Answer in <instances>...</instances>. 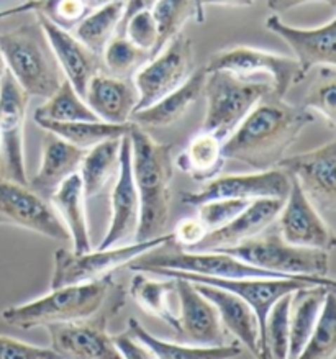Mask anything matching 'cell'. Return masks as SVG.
Returning <instances> with one entry per match:
<instances>
[{"mask_svg":"<svg viewBox=\"0 0 336 359\" xmlns=\"http://www.w3.org/2000/svg\"><path fill=\"white\" fill-rule=\"evenodd\" d=\"M314 120V114L302 105L287 104L269 92L223 142V156L255 171L276 169Z\"/></svg>","mask_w":336,"mask_h":359,"instance_id":"1","label":"cell"},{"mask_svg":"<svg viewBox=\"0 0 336 359\" xmlns=\"http://www.w3.org/2000/svg\"><path fill=\"white\" fill-rule=\"evenodd\" d=\"M131 172L140 196V226L135 241L166 235L171 212L174 176L173 144L159 143L145 128L131 123Z\"/></svg>","mask_w":336,"mask_h":359,"instance_id":"2","label":"cell"},{"mask_svg":"<svg viewBox=\"0 0 336 359\" xmlns=\"http://www.w3.org/2000/svg\"><path fill=\"white\" fill-rule=\"evenodd\" d=\"M116 287L114 276H105L92 283L50 289V292L30 302L4 309L2 320L22 330L87 320L104 309Z\"/></svg>","mask_w":336,"mask_h":359,"instance_id":"3","label":"cell"},{"mask_svg":"<svg viewBox=\"0 0 336 359\" xmlns=\"http://www.w3.org/2000/svg\"><path fill=\"white\" fill-rule=\"evenodd\" d=\"M0 53L7 71L30 97L48 99L65 81L50 41L36 22L0 32Z\"/></svg>","mask_w":336,"mask_h":359,"instance_id":"4","label":"cell"},{"mask_svg":"<svg viewBox=\"0 0 336 359\" xmlns=\"http://www.w3.org/2000/svg\"><path fill=\"white\" fill-rule=\"evenodd\" d=\"M245 263L260 268L276 278L315 279L330 283V253L320 250L300 248L282 240L279 233L256 236L235 248L222 250Z\"/></svg>","mask_w":336,"mask_h":359,"instance_id":"5","label":"cell"},{"mask_svg":"<svg viewBox=\"0 0 336 359\" xmlns=\"http://www.w3.org/2000/svg\"><path fill=\"white\" fill-rule=\"evenodd\" d=\"M171 243L173 235L166 233L163 236L148 241H133V243L105 250L97 248L95 251L90 250L81 255L74 253L72 250L60 248L55 251V259H53L50 289L86 284L105 278V276H112L114 271Z\"/></svg>","mask_w":336,"mask_h":359,"instance_id":"6","label":"cell"},{"mask_svg":"<svg viewBox=\"0 0 336 359\" xmlns=\"http://www.w3.org/2000/svg\"><path fill=\"white\" fill-rule=\"evenodd\" d=\"M269 92H272L269 82L241 79L223 71L207 72L203 89L207 111L202 132L212 133L225 142L257 102Z\"/></svg>","mask_w":336,"mask_h":359,"instance_id":"7","label":"cell"},{"mask_svg":"<svg viewBox=\"0 0 336 359\" xmlns=\"http://www.w3.org/2000/svg\"><path fill=\"white\" fill-rule=\"evenodd\" d=\"M192 72L194 43L184 33H179L133 76V84L138 92L136 110L146 109L169 92L176 90Z\"/></svg>","mask_w":336,"mask_h":359,"instance_id":"8","label":"cell"},{"mask_svg":"<svg viewBox=\"0 0 336 359\" xmlns=\"http://www.w3.org/2000/svg\"><path fill=\"white\" fill-rule=\"evenodd\" d=\"M292 181H295L326 222L336 212V142L316 147L310 151L284 158L277 164Z\"/></svg>","mask_w":336,"mask_h":359,"instance_id":"9","label":"cell"},{"mask_svg":"<svg viewBox=\"0 0 336 359\" xmlns=\"http://www.w3.org/2000/svg\"><path fill=\"white\" fill-rule=\"evenodd\" d=\"M30 95L11 72L0 81V176L28 186L25 168V120Z\"/></svg>","mask_w":336,"mask_h":359,"instance_id":"10","label":"cell"},{"mask_svg":"<svg viewBox=\"0 0 336 359\" xmlns=\"http://www.w3.org/2000/svg\"><path fill=\"white\" fill-rule=\"evenodd\" d=\"M206 67L207 72H230V74L250 79L251 76L264 74L271 79L272 94L284 99L292 86L300 84L304 77L294 57L260 50V48L236 45L213 53Z\"/></svg>","mask_w":336,"mask_h":359,"instance_id":"11","label":"cell"},{"mask_svg":"<svg viewBox=\"0 0 336 359\" xmlns=\"http://www.w3.org/2000/svg\"><path fill=\"white\" fill-rule=\"evenodd\" d=\"M0 225L17 226L55 241H71L55 208L28 186L0 176Z\"/></svg>","mask_w":336,"mask_h":359,"instance_id":"12","label":"cell"},{"mask_svg":"<svg viewBox=\"0 0 336 359\" xmlns=\"http://www.w3.org/2000/svg\"><path fill=\"white\" fill-rule=\"evenodd\" d=\"M290 177L282 169L256 171L251 174L218 176L203 184L197 192H184L182 203L187 207H199L201 203L218 198L236 201H256V198H281L284 201L290 191Z\"/></svg>","mask_w":336,"mask_h":359,"instance_id":"13","label":"cell"},{"mask_svg":"<svg viewBox=\"0 0 336 359\" xmlns=\"http://www.w3.org/2000/svg\"><path fill=\"white\" fill-rule=\"evenodd\" d=\"M290 191L276 218L277 233L289 245L330 253L335 246L333 228L311 205L295 181L290 179Z\"/></svg>","mask_w":336,"mask_h":359,"instance_id":"14","label":"cell"},{"mask_svg":"<svg viewBox=\"0 0 336 359\" xmlns=\"http://www.w3.org/2000/svg\"><path fill=\"white\" fill-rule=\"evenodd\" d=\"M107 325L109 317L99 312L87 320L45 328L50 334V348L61 359H121Z\"/></svg>","mask_w":336,"mask_h":359,"instance_id":"15","label":"cell"},{"mask_svg":"<svg viewBox=\"0 0 336 359\" xmlns=\"http://www.w3.org/2000/svg\"><path fill=\"white\" fill-rule=\"evenodd\" d=\"M110 222L99 250L133 243L140 226V196L131 172V147L128 135L121 138L120 169L110 194Z\"/></svg>","mask_w":336,"mask_h":359,"instance_id":"16","label":"cell"},{"mask_svg":"<svg viewBox=\"0 0 336 359\" xmlns=\"http://www.w3.org/2000/svg\"><path fill=\"white\" fill-rule=\"evenodd\" d=\"M266 28L285 41L299 65L302 77L314 67L336 66V18L316 28H297L282 20L281 15L272 13L266 18Z\"/></svg>","mask_w":336,"mask_h":359,"instance_id":"17","label":"cell"},{"mask_svg":"<svg viewBox=\"0 0 336 359\" xmlns=\"http://www.w3.org/2000/svg\"><path fill=\"white\" fill-rule=\"evenodd\" d=\"M176 279L177 292V334L186 344L192 346H223L227 343V332L223 328L217 310L199 292L191 280Z\"/></svg>","mask_w":336,"mask_h":359,"instance_id":"18","label":"cell"},{"mask_svg":"<svg viewBox=\"0 0 336 359\" xmlns=\"http://www.w3.org/2000/svg\"><path fill=\"white\" fill-rule=\"evenodd\" d=\"M35 18L50 41L65 79L74 87L81 99H84L92 77L104 71L102 57L82 45L71 32L58 27L43 13L35 12Z\"/></svg>","mask_w":336,"mask_h":359,"instance_id":"19","label":"cell"},{"mask_svg":"<svg viewBox=\"0 0 336 359\" xmlns=\"http://www.w3.org/2000/svg\"><path fill=\"white\" fill-rule=\"evenodd\" d=\"M282 203L281 198H256L248 203V207L241 213L233 218L225 226L210 231L203 238L202 243L192 251H222L235 248L260 236L267 230L279 215Z\"/></svg>","mask_w":336,"mask_h":359,"instance_id":"20","label":"cell"},{"mask_svg":"<svg viewBox=\"0 0 336 359\" xmlns=\"http://www.w3.org/2000/svg\"><path fill=\"white\" fill-rule=\"evenodd\" d=\"M84 102L100 122L123 125L135 114L138 92L131 79H119L102 71L90 79Z\"/></svg>","mask_w":336,"mask_h":359,"instance_id":"21","label":"cell"},{"mask_svg":"<svg viewBox=\"0 0 336 359\" xmlns=\"http://www.w3.org/2000/svg\"><path fill=\"white\" fill-rule=\"evenodd\" d=\"M86 151L62 142L55 135H48L43 142L41 164L38 172L28 179V187L50 202L53 194L74 174H79Z\"/></svg>","mask_w":336,"mask_h":359,"instance_id":"22","label":"cell"},{"mask_svg":"<svg viewBox=\"0 0 336 359\" xmlns=\"http://www.w3.org/2000/svg\"><path fill=\"white\" fill-rule=\"evenodd\" d=\"M207 81L206 67H199L191 74V77L184 82L176 90L169 92L156 104L146 107V109L136 110L131 115L130 122L138 125L141 128H166L171 127L184 115L187 114L192 105L203 95Z\"/></svg>","mask_w":336,"mask_h":359,"instance_id":"23","label":"cell"},{"mask_svg":"<svg viewBox=\"0 0 336 359\" xmlns=\"http://www.w3.org/2000/svg\"><path fill=\"white\" fill-rule=\"evenodd\" d=\"M194 285L215 307L225 332L231 333L257 358L260 354V322L250 305L230 290L206 284Z\"/></svg>","mask_w":336,"mask_h":359,"instance_id":"24","label":"cell"},{"mask_svg":"<svg viewBox=\"0 0 336 359\" xmlns=\"http://www.w3.org/2000/svg\"><path fill=\"white\" fill-rule=\"evenodd\" d=\"M50 203L55 208L58 217L65 223L71 236L72 251L77 255L87 253L92 250L89 222H87V198L82 187L79 174H74L58 191L53 194Z\"/></svg>","mask_w":336,"mask_h":359,"instance_id":"25","label":"cell"},{"mask_svg":"<svg viewBox=\"0 0 336 359\" xmlns=\"http://www.w3.org/2000/svg\"><path fill=\"white\" fill-rule=\"evenodd\" d=\"M335 287L331 285H305L292 292L289 312V356L295 359L310 338L318 322L325 300Z\"/></svg>","mask_w":336,"mask_h":359,"instance_id":"26","label":"cell"},{"mask_svg":"<svg viewBox=\"0 0 336 359\" xmlns=\"http://www.w3.org/2000/svg\"><path fill=\"white\" fill-rule=\"evenodd\" d=\"M128 295L146 313L161 320L177 333V312L173 307V295H176V279H153L146 273H136L130 280Z\"/></svg>","mask_w":336,"mask_h":359,"instance_id":"27","label":"cell"},{"mask_svg":"<svg viewBox=\"0 0 336 359\" xmlns=\"http://www.w3.org/2000/svg\"><path fill=\"white\" fill-rule=\"evenodd\" d=\"M223 142L212 133L201 132L189 140L176 159V166L199 184H207L220 176L225 166Z\"/></svg>","mask_w":336,"mask_h":359,"instance_id":"28","label":"cell"},{"mask_svg":"<svg viewBox=\"0 0 336 359\" xmlns=\"http://www.w3.org/2000/svg\"><path fill=\"white\" fill-rule=\"evenodd\" d=\"M128 333L149 349L154 359H233L241 354L238 344L223 346H192L186 343L164 341L151 334L135 317L128 320Z\"/></svg>","mask_w":336,"mask_h":359,"instance_id":"29","label":"cell"},{"mask_svg":"<svg viewBox=\"0 0 336 359\" xmlns=\"http://www.w3.org/2000/svg\"><path fill=\"white\" fill-rule=\"evenodd\" d=\"M120 144L121 138L107 140L87 149L81 163L79 177L84 187L86 198L99 196L107 184L116 177L120 169Z\"/></svg>","mask_w":336,"mask_h":359,"instance_id":"30","label":"cell"},{"mask_svg":"<svg viewBox=\"0 0 336 359\" xmlns=\"http://www.w3.org/2000/svg\"><path fill=\"white\" fill-rule=\"evenodd\" d=\"M43 130L50 135L61 138L62 142L72 144L79 149L94 148L95 144L107 140L123 138L128 135L131 122L123 125H112L97 120V122H50V120H35Z\"/></svg>","mask_w":336,"mask_h":359,"instance_id":"31","label":"cell"},{"mask_svg":"<svg viewBox=\"0 0 336 359\" xmlns=\"http://www.w3.org/2000/svg\"><path fill=\"white\" fill-rule=\"evenodd\" d=\"M125 11V0H114L87 13L74 27V35L86 48L102 57L104 48L116 33Z\"/></svg>","mask_w":336,"mask_h":359,"instance_id":"32","label":"cell"},{"mask_svg":"<svg viewBox=\"0 0 336 359\" xmlns=\"http://www.w3.org/2000/svg\"><path fill=\"white\" fill-rule=\"evenodd\" d=\"M292 294L281 297L267 313L260 334V359H287L289 356V312Z\"/></svg>","mask_w":336,"mask_h":359,"instance_id":"33","label":"cell"},{"mask_svg":"<svg viewBox=\"0 0 336 359\" xmlns=\"http://www.w3.org/2000/svg\"><path fill=\"white\" fill-rule=\"evenodd\" d=\"M35 120H50V122H97V116L84 99L74 90L69 82L62 81L55 94L48 97L46 102L35 111Z\"/></svg>","mask_w":336,"mask_h":359,"instance_id":"34","label":"cell"},{"mask_svg":"<svg viewBox=\"0 0 336 359\" xmlns=\"http://www.w3.org/2000/svg\"><path fill=\"white\" fill-rule=\"evenodd\" d=\"M151 57L149 51L141 50L126 36L114 35L102 53V66L109 76L131 79Z\"/></svg>","mask_w":336,"mask_h":359,"instance_id":"35","label":"cell"},{"mask_svg":"<svg viewBox=\"0 0 336 359\" xmlns=\"http://www.w3.org/2000/svg\"><path fill=\"white\" fill-rule=\"evenodd\" d=\"M151 15L154 18L156 28H158V45H156L154 55L182 33V27L196 18V0H156L151 8Z\"/></svg>","mask_w":336,"mask_h":359,"instance_id":"36","label":"cell"},{"mask_svg":"<svg viewBox=\"0 0 336 359\" xmlns=\"http://www.w3.org/2000/svg\"><path fill=\"white\" fill-rule=\"evenodd\" d=\"M336 351V302L335 292H330L321 309L310 338L295 359H335Z\"/></svg>","mask_w":336,"mask_h":359,"instance_id":"37","label":"cell"},{"mask_svg":"<svg viewBox=\"0 0 336 359\" xmlns=\"http://www.w3.org/2000/svg\"><path fill=\"white\" fill-rule=\"evenodd\" d=\"M305 110H315L323 116L328 127L333 130L336 125V67L323 66L311 81L304 95Z\"/></svg>","mask_w":336,"mask_h":359,"instance_id":"38","label":"cell"},{"mask_svg":"<svg viewBox=\"0 0 336 359\" xmlns=\"http://www.w3.org/2000/svg\"><path fill=\"white\" fill-rule=\"evenodd\" d=\"M250 201H236V198H218L201 203L197 208V218L206 228L207 233L215 231L218 228L230 223L238 213L248 207Z\"/></svg>","mask_w":336,"mask_h":359,"instance_id":"39","label":"cell"},{"mask_svg":"<svg viewBox=\"0 0 336 359\" xmlns=\"http://www.w3.org/2000/svg\"><path fill=\"white\" fill-rule=\"evenodd\" d=\"M38 11L58 27L69 32L87 13L82 0H36Z\"/></svg>","mask_w":336,"mask_h":359,"instance_id":"40","label":"cell"},{"mask_svg":"<svg viewBox=\"0 0 336 359\" xmlns=\"http://www.w3.org/2000/svg\"><path fill=\"white\" fill-rule=\"evenodd\" d=\"M116 35L126 36L133 45L145 51H149L154 56L156 45H158V28H156L151 11L140 12L128 18V22L120 28Z\"/></svg>","mask_w":336,"mask_h":359,"instance_id":"41","label":"cell"},{"mask_svg":"<svg viewBox=\"0 0 336 359\" xmlns=\"http://www.w3.org/2000/svg\"><path fill=\"white\" fill-rule=\"evenodd\" d=\"M0 359H61L51 348L35 346L0 334Z\"/></svg>","mask_w":336,"mask_h":359,"instance_id":"42","label":"cell"},{"mask_svg":"<svg viewBox=\"0 0 336 359\" xmlns=\"http://www.w3.org/2000/svg\"><path fill=\"white\" fill-rule=\"evenodd\" d=\"M171 235L173 241L179 248L184 251H192L196 246L202 243V240L208 233L197 217H187L177 223Z\"/></svg>","mask_w":336,"mask_h":359,"instance_id":"43","label":"cell"},{"mask_svg":"<svg viewBox=\"0 0 336 359\" xmlns=\"http://www.w3.org/2000/svg\"><path fill=\"white\" fill-rule=\"evenodd\" d=\"M116 349H119L121 359H154L153 354L143 343L131 337L128 330L123 333L112 334Z\"/></svg>","mask_w":336,"mask_h":359,"instance_id":"44","label":"cell"},{"mask_svg":"<svg viewBox=\"0 0 336 359\" xmlns=\"http://www.w3.org/2000/svg\"><path fill=\"white\" fill-rule=\"evenodd\" d=\"M314 2H323L331 8H335L336 6V0H267V7H269L276 15H281V13L289 12L292 8L305 6V4H314Z\"/></svg>","mask_w":336,"mask_h":359,"instance_id":"45","label":"cell"},{"mask_svg":"<svg viewBox=\"0 0 336 359\" xmlns=\"http://www.w3.org/2000/svg\"><path fill=\"white\" fill-rule=\"evenodd\" d=\"M156 4V0H125V11H123V17H121V22L119 28H116V33L121 27L125 25L126 22H128V18H131L136 13L140 12H145V11H151L153 6ZM115 33V35H116Z\"/></svg>","mask_w":336,"mask_h":359,"instance_id":"46","label":"cell"},{"mask_svg":"<svg viewBox=\"0 0 336 359\" xmlns=\"http://www.w3.org/2000/svg\"><path fill=\"white\" fill-rule=\"evenodd\" d=\"M38 11V4L36 2H23L22 6L12 7V8H2L0 11V20L4 18H11L15 17L18 13H25V12H36Z\"/></svg>","mask_w":336,"mask_h":359,"instance_id":"47","label":"cell"},{"mask_svg":"<svg viewBox=\"0 0 336 359\" xmlns=\"http://www.w3.org/2000/svg\"><path fill=\"white\" fill-rule=\"evenodd\" d=\"M255 0H202V7L225 6V7H251Z\"/></svg>","mask_w":336,"mask_h":359,"instance_id":"48","label":"cell"},{"mask_svg":"<svg viewBox=\"0 0 336 359\" xmlns=\"http://www.w3.org/2000/svg\"><path fill=\"white\" fill-rule=\"evenodd\" d=\"M82 2H84L87 12H92V11H95V8L104 7V6H107V4L114 2V0H82Z\"/></svg>","mask_w":336,"mask_h":359,"instance_id":"49","label":"cell"},{"mask_svg":"<svg viewBox=\"0 0 336 359\" xmlns=\"http://www.w3.org/2000/svg\"><path fill=\"white\" fill-rule=\"evenodd\" d=\"M196 20L197 23L206 22V8L202 7V0H196Z\"/></svg>","mask_w":336,"mask_h":359,"instance_id":"50","label":"cell"},{"mask_svg":"<svg viewBox=\"0 0 336 359\" xmlns=\"http://www.w3.org/2000/svg\"><path fill=\"white\" fill-rule=\"evenodd\" d=\"M7 72V65H6V60H4L2 53H0V81H2V77L6 76Z\"/></svg>","mask_w":336,"mask_h":359,"instance_id":"51","label":"cell"},{"mask_svg":"<svg viewBox=\"0 0 336 359\" xmlns=\"http://www.w3.org/2000/svg\"><path fill=\"white\" fill-rule=\"evenodd\" d=\"M23 2H36V0H23Z\"/></svg>","mask_w":336,"mask_h":359,"instance_id":"52","label":"cell"}]
</instances>
